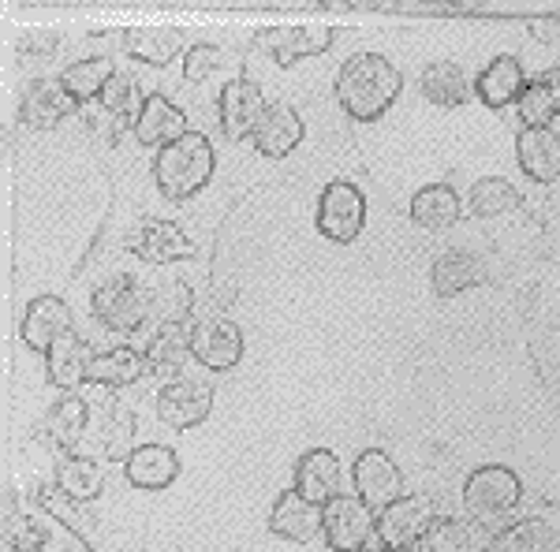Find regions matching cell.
Here are the masks:
<instances>
[{
    "label": "cell",
    "instance_id": "obj_1",
    "mask_svg": "<svg viewBox=\"0 0 560 552\" xmlns=\"http://www.w3.org/2000/svg\"><path fill=\"white\" fill-rule=\"evenodd\" d=\"M337 105L345 108L351 120L374 124L393 108V102L404 90V75L396 71L382 52H355L337 71Z\"/></svg>",
    "mask_w": 560,
    "mask_h": 552
},
{
    "label": "cell",
    "instance_id": "obj_2",
    "mask_svg": "<svg viewBox=\"0 0 560 552\" xmlns=\"http://www.w3.org/2000/svg\"><path fill=\"white\" fill-rule=\"evenodd\" d=\"M217 153L213 142L202 131H187L184 139L168 142L165 150H158L153 157V184L173 202H187V198L202 195V187L213 179Z\"/></svg>",
    "mask_w": 560,
    "mask_h": 552
},
{
    "label": "cell",
    "instance_id": "obj_3",
    "mask_svg": "<svg viewBox=\"0 0 560 552\" xmlns=\"http://www.w3.org/2000/svg\"><path fill=\"white\" fill-rule=\"evenodd\" d=\"M523 501V482L512 467L501 463H486L467 474L464 482V508L475 515L490 533H501L504 527H512V512Z\"/></svg>",
    "mask_w": 560,
    "mask_h": 552
},
{
    "label": "cell",
    "instance_id": "obj_4",
    "mask_svg": "<svg viewBox=\"0 0 560 552\" xmlns=\"http://www.w3.org/2000/svg\"><path fill=\"white\" fill-rule=\"evenodd\" d=\"M90 310H94V318L102 321L108 332L135 337V332H142L150 321V292L128 273L108 277L94 287V295H90Z\"/></svg>",
    "mask_w": 560,
    "mask_h": 552
},
{
    "label": "cell",
    "instance_id": "obj_5",
    "mask_svg": "<svg viewBox=\"0 0 560 552\" xmlns=\"http://www.w3.org/2000/svg\"><path fill=\"white\" fill-rule=\"evenodd\" d=\"M322 538L332 552H363L377 538V512H370L355 493H337L322 504Z\"/></svg>",
    "mask_w": 560,
    "mask_h": 552
},
{
    "label": "cell",
    "instance_id": "obj_6",
    "mask_svg": "<svg viewBox=\"0 0 560 552\" xmlns=\"http://www.w3.org/2000/svg\"><path fill=\"white\" fill-rule=\"evenodd\" d=\"M318 232L329 243H355L359 232L366 224V198L355 184L348 179H332V184L322 187L318 198Z\"/></svg>",
    "mask_w": 560,
    "mask_h": 552
},
{
    "label": "cell",
    "instance_id": "obj_7",
    "mask_svg": "<svg viewBox=\"0 0 560 552\" xmlns=\"http://www.w3.org/2000/svg\"><path fill=\"white\" fill-rule=\"evenodd\" d=\"M266 94L255 79H229L217 94V116H221V131L229 134V142L255 139L261 116H266Z\"/></svg>",
    "mask_w": 560,
    "mask_h": 552
},
{
    "label": "cell",
    "instance_id": "obj_8",
    "mask_svg": "<svg viewBox=\"0 0 560 552\" xmlns=\"http://www.w3.org/2000/svg\"><path fill=\"white\" fill-rule=\"evenodd\" d=\"M191 355L198 366L213 369H232L243 359V332L232 318H221V314H202L191 325Z\"/></svg>",
    "mask_w": 560,
    "mask_h": 552
},
{
    "label": "cell",
    "instance_id": "obj_9",
    "mask_svg": "<svg viewBox=\"0 0 560 552\" xmlns=\"http://www.w3.org/2000/svg\"><path fill=\"white\" fill-rule=\"evenodd\" d=\"M351 478H355V496L377 515H382L388 504H396L404 496L400 467H396L393 459H388V451H382V448L359 451L355 467H351Z\"/></svg>",
    "mask_w": 560,
    "mask_h": 552
},
{
    "label": "cell",
    "instance_id": "obj_10",
    "mask_svg": "<svg viewBox=\"0 0 560 552\" xmlns=\"http://www.w3.org/2000/svg\"><path fill=\"white\" fill-rule=\"evenodd\" d=\"M213 411V385L202 377H176L158 392V414L173 430H195Z\"/></svg>",
    "mask_w": 560,
    "mask_h": 552
},
{
    "label": "cell",
    "instance_id": "obj_11",
    "mask_svg": "<svg viewBox=\"0 0 560 552\" xmlns=\"http://www.w3.org/2000/svg\"><path fill=\"white\" fill-rule=\"evenodd\" d=\"M337 31L325 23H292V26H269L261 31V49L277 60L280 68H292L306 57H322L332 49Z\"/></svg>",
    "mask_w": 560,
    "mask_h": 552
},
{
    "label": "cell",
    "instance_id": "obj_12",
    "mask_svg": "<svg viewBox=\"0 0 560 552\" xmlns=\"http://www.w3.org/2000/svg\"><path fill=\"white\" fill-rule=\"evenodd\" d=\"M128 250L135 258L150 261V266H173L195 255V243L187 239V232L173 221H161V216H147L139 221L128 235Z\"/></svg>",
    "mask_w": 560,
    "mask_h": 552
},
{
    "label": "cell",
    "instance_id": "obj_13",
    "mask_svg": "<svg viewBox=\"0 0 560 552\" xmlns=\"http://www.w3.org/2000/svg\"><path fill=\"white\" fill-rule=\"evenodd\" d=\"M90 419H94V411H90V400L83 392H65L57 403L49 407V414L42 419V441L49 448L65 451V456H79L83 451V437L90 430Z\"/></svg>",
    "mask_w": 560,
    "mask_h": 552
},
{
    "label": "cell",
    "instance_id": "obj_14",
    "mask_svg": "<svg viewBox=\"0 0 560 552\" xmlns=\"http://www.w3.org/2000/svg\"><path fill=\"white\" fill-rule=\"evenodd\" d=\"M4 538H12L15 545L26 552H94L86 541V533L71 530L68 522L52 519V515H45V512L20 515L15 530L4 533Z\"/></svg>",
    "mask_w": 560,
    "mask_h": 552
},
{
    "label": "cell",
    "instance_id": "obj_15",
    "mask_svg": "<svg viewBox=\"0 0 560 552\" xmlns=\"http://www.w3.org/2000/svg\"><path fill=\"white\" fill-rule=\"evenodd\" d=\"M438 519L433 515V501L430 496H408L404 493L396 504L377 515V541L388 549H404L411 541H419L422 533L430 530V522Z\"/></svg>",
    "mask_w": 560,
    "mask_h": 552
},
{
    "label": "cell",
    "instance_id": "obj_16",
    "mask_svg": "<svg viewBox=\"0 0 560 552\" xmlns=\"http://www.w3.org/2000/svg\"><path fill=\"white\" fill-rule=\"evenodd\" d=\"M71 332V306L60 295H38L26 303L20 321V340L31 351H49L60 337Z\"/></svg>",
    "mask_w": 560,
    "mask_h": 552
},
{
    "label": "cell",
    "instance_id": "obj_17",
    "mask_svg": "<svg viewBox=\"0 0 560 552\" xmlns=\"http://www.w3.org/2000/svg\"><path fill=\"white\" fill-rule=\"evenodd\" d=\"M75 108H79V102L68 94V86L60 83V79H34V83L23 90L20 116H23L26 128L52 131L57 124H65Z\"/></svg>",
    "mask_w": 560,
    "mask_h": 552
},
{
    "label": "cell",
    "instance_id": "obj_18",
    "mask_svg": "<svg viewBox=\"0 0 560 552\" xmlns=\"http://www.w3.org/2000/svg\"><path fill=\"white\" fill-rule=\"evenodd\" d=\"M90 362H94V351L86 348V340L79 337L75 329H71L68 337H60L45 351L49 385H57L60 392H83V385L90 381Z\"/></svg>",
    "mask_w": 560,
    "mask_h": 552
},
{
    "label": "cell",
    "instance_id": "obj_19",
    "mask_svg": "<svg viewBox=\"0 0 560 552\" xmlns=\"http://www.w3.org/2000/svg\"><path fill=\"white\" fill-rule=\"evenodd\" d=\"M269 530L284 541H295V545H306L322 533V508L311 504L306 496H300L295 489L280 493L269 508Z\"/></svg>",
    "mask_w": 560,
    "mask_h": 552
},
{
    "label": "cell",
    "instance_id": "obj_20",
    "mask_svg": "<svg viewBox=\"0 0 560 552\" xmlns=\"http://www.w3.org/2000/svg\"><path fill=\"white\" fill-rule=\"evenodd\" d=\"M340 478H345L340 459L329 448H311L295 463V493L322 508V504H329L340 493Z\"/></svg>",
    "mask_w": 560,
    "mask_h": 552
},
{
    "label": "cell",
    "instance_id": "obj_21",
    "mask_svg": "<svg viewBox=\"0 0 560 552\" xmlns=\"http://www.w3.org/2000/svg\"><path fill=\"white\" fill-rule=\"evenodd\" d=\"M124 474L142 493H161L179 478V456L168 445H139L124 459Z\"/></svg>",
    "mask_w": 560,
    "mask_h": 552
},
{
    "label": "cell",
    "instance_id": "obj_22",
    "mask_svg": "<svg viewBox=\"0 0 560 552\" xmlns=\"http://www.w3.org/2000/svg\"><path fill=\"white\" fill-rule=\"evenodd\" d=\"M303 134H306L303 116L295 113L292 105L277 102V105L266 108V116H261V124L255 131V150L261 153V157L280 161V157H288V153L300 146Z\"/></svg>",
    "mask_w": 560,
    "mask_h": 552
},
{
    "label": "cell",
    "instance_id": "obj_23",
    "mask_svg": "<svg viewBox=\"0 0 560 552\" xmlns=\"http://www.w3.org/2000/svg\"><path fill=\"white\" fill-rule=\"evenodd\" d=\"M530 79L523 75V64L516 57H493L490 64L482 68V75L475 79V94L478 102L486 108H504V105H516L520 94L527 90Z\"/></svg>",
    "mask_w": 560,
    "mask_h": 552
},
{
    "label": "cell",
    "instance_id": "obj_24",
    "mask_svg": "<svg viewBox=\"0 0 560 552\" xmlns=\"http://www.w3.org/2000/svg\"><path fill=\"white\" fill-rule=\"evenodd\" d=\"M184 134H187V113H184V108L168 102L165 94H150L147 105H142L139 124H135V139H139L142 146L165 150L168 142L184 139Z\"/></svg>",
    "mask_w": 560,
    "mask_h": 552
},
{
    "label": "cell",
    "instance_id": "obj_25",
    "mask_svg": "<svg viewBox=\"0 0 560 552\" xmlns=\"http://www.w3.org/2000/svg\"><path fill=\"white\" fill-rule=\"evenodd\" d=\"M516 157H520V168L527 172L535 184H557L560 179V134L553 128H546V131L523 128V134L516 139Z\"/></svg>",
    "mask_w": 560,
    "mask_h": 552
},
{
    "label": "cell",
    "instance_id": "obj_26",
    "mask_svg": "<svg viewBox=\"0 0 560 552\" xmlns=\"http://www.w3.org/2000/svg\"><path fill=\"white\" fill-rule=\"evenodd\" d=\"M120 42L124 52H131L135 60L153 68L173 64L179 52H187L184 34L173 31V26H128V31H120Z\"/></svg>",
    "mask_w": 560,
    "mask_h": 552
},
{
    "label": "cell",
    "instance_id": "obj_27",
    "mask_svg": "<svg viewBox=\"0 0 560 552\" xmlns=\"http://www.w3.org/2000/svg\"><path fill=\"white\" fill-rule=\"evenodd\" d=\"M142 359H147V369L153 377H173L187 366V359L191 355V329H184V325H161L158 332L147 340V348H142Z\"/></svg>",
    "mask_w": 560,
    "mask_h": 552
},
{
    "label": "cell",
    "instance_id": "obj_28",
    "mask_svg": "<svg viewBox=\"0 0 560 552\" xmlns=\"http://www.w3.org/2000/svg\"><path fill=\"white\" fill-rule=\"evenodd\" d=\"M486 280V266L471 250H445L430 269V284L438 298H456L467 287H478Z\"/></svg>",
    "mask_w": 560,
    "mask_h": 552
},
{
    "label": "cell",
    "instance_id": "obj_29",
    "mask_svg": "<svg viewBox=\"0 0 560 552\" xmlns=\"http://www.w3.org/2000/svg\"><path fill=\"white\" fill-rule=\"evenodd\" d=\"M147 369V359H142L139 348H108L97 351L94 362H90V385H102V388H128L139 381Z\"/></svg>",
    "mask_w": 560,
    "mask_h": 552
},
{
    "label": "cell",
    "instance_id": "obj_30",
    "mask_svg": "<svg viewBox=\"0 0 560 552\" xmlns=\"http://www.w3.org/2000/svg\"><path fill=\"white\" fill-rule=\"evenodd\" d=\"M459 213H464V205H459V195L448 184H427L411 198V221L419 224V228H430V232L453 228L459 221Z\"/></svg>",
    "mask_w": 560,
    "mask_h": 552
},
{
    "label": "cell",
    "instance_id": "obj_31",
    "mask_svg": "<svg viewBox=\"0 0 560 552\" xmlns=\"http://www.w3.org/2000/svg\"><path fill=\"white\" fill-rule=\"evenodd\" d=\"M419 90L430 105L441 108H459L471 94V83H467L464 68L453 64V60H433V64L422 68L419 75Z\"/></svg>",
    "mask_w": 560,
    "mask_h": 552
},
{
    "label": "cell",
    "instance_id": "obj_32",
    "mask_svg": "<svg viewBox=\"0 0 560 552\" xmlns=\"http://www.w3.org/2000/svg\"><path fill=\"white\" fill-rule=\"evenodd\" d=\"M52 485H60L79 504H90L105 493V467L94 456H65L52 470Z\"/></svg>",
    "mask_w": 560,
    "mask_h": 552
},
{
    "label": "cell",
    "instance_id": "obj_33",
    "mask_svg": "<svg viewBox=\"0 0 560 552\" xmlns=\"http://www.w3.org/2000/svg\"><path fill=\"white\" fill-rule=\"evenodd\" d=\"M116 68L108 57H86V60H75L65 75H60V83L68 86V94L75 97L79 105H86V102H102V94H105V86L113 83V75H116Z\"/></svg>",
    "mask_w": 560,
    "mask_h": 552
},
{
    "label": "cell",
    "instance_id": "obj_34",
    "mask_svg": "<svg viewBox=\"0 0 560 552\" xmlns=\"http://www.w3.org/2000/svg\"><path fill=\"white\" fill-rule=\"evenodd\" d=\"M497 552H557V527L538 515L516 519L493 538Z\"/></svg>",
    "mask_w": 560,
    "mask_h": 552
},
{
    "label": "cell",
    "instance_id": "obj_35",
    "mask_svg": "<svg viewBox=\"0 0 560 552\" xmlns=\"http://www.w3.org/2000/svg\"><path fill=\"white\" fill-rule=\"evenodd\" d=\"M142 105H147V97H142L139 79H135L131 71H116L113 83H108L102 94V113L116 124V128H128V124L135 128L142 116Z\"/></svg>",
    "mask_w": 560,
    "mask_h": 552
},
{
    "label": "cell",
    "instance_id": "obj_36",
    "mask_svg": "<svg viewBox=\"0 0 560 552\" xmlns=\"http://www.w3.org/2000/svg\"><path fill=\"white\" fill-rule=\"evenodd\" d=\"M520 202H523V195L501 176L478 179V184H471V195H467V205H471L475 216H504L516 210Z\"/></svg>",
    "mask_w": 560,
    "mask_h": 552
},
{
    "label": "cell",
    "instance_id": "obj_37",
    "mask_svg": "<svg viewBox=\"0 0 560 552\" xmlns=\"http://www.w3.org/2000/svg\"><path fill=\"white\" fill-rule=\"evenodd\" d=\"M195 310V292L184 280H168L150 292V321L158 325H184Z\"/></svg>",
    "mask_w": 560,
    "mask_h": 552
},
{
    "label": "cell",
    "instance_id": "obj_38",
    "mask_svg": "<svg viewBox=\"0 0 560 552\" xmlns=\"http://www.w3.org/2000/svg\"><path fill=\"white\" fill-rule=\"evenodd\" d=\"M38 512L52 515V519H60V522H68V527L79 530V533H90L97 527V519L86 512V504H79L75 496H68L60 485H42L38 489Z\"/></svg>",
    "mask_w": 560,
    "mask_h": 552
},
{
    "label": "cell",
    "instance_id": "obj_39",
    "mask_svg": "<svg viewBox=\"0 0 560 552\" xmlns=\"http://www.w3.org/2000/svg\"><path fill=\"white\" fill-rule=\"evenodd\" d=\"M520 120H523V128H535V131H546V128H553V124L560 120V113H557V105H553V97H549V90L541 79H530L527 90L520 94Z\"/></svg>",
    "mask_w": 560,
    "mask_h": 552
},
{
    "label": "cell",
    "instance_id": "obj_40",
    "mask_svg": "<svg viewBox=\"0 0 560 552\" xmlns=\"http://www.w3.org/2000/svg\"><path fill=\"white\" fill-rule=\"evenodd\" d=\"M224 68V49L221 45H191L184 52V79L187 83H206Z\"/></svg>",
    "mask_w": 560,
    "mask_h": 552
},
{
    "label": "cell",
    "instance_id": "obj_41",
    "mask_svg": "<svg viewBox=\"0 0 560 552\" xmlns=\"http://www.w3.org/2000/svg\"><path fill=\"white\" fill-rule=\"evenodd\" d=\"M60 34H23L20 38V57H57Z\"/></svg>",
    "mask_w": 560,
    "mask_h": 552
},
{
    "label": "cell",
    "instance_id": "obj_42",
    "mask_svg": "<svg viewBox=\"0 0 560 552\" xmlns=\"http://www.w3.org/2000/svg\"><path fill=\"white\" fill-rule=\"evenodd\" d=\"M527 31L541 45H560V15H538V20L527 23Z\"/></svg>",
    "mask_w": 560,
    "mask_h": 552
},
{
    "label": "cell",
    "instance_id": "obj_43",
    "mask_svg": "<svg viewBox=\"0 0 560 552\" xmlns=\"http://www.w3.org/2000/svg\"><path fill=\"white\" fill-rule=\"evenodd\" d=\"M538 79L546 83L549 97H553V105H557V113H560V68H549L546 75H538Z\"/></svg>",
    "mask_w": 560,
    "mask_h": 552
},
{
    "label": "cell",
    "instance_id": "obj_44",
    "mask_svg": "<svg viewBox=\"0 0 560 552\" xmlns=\"http://www.w3.org/2000/svg\"><path fill=\"white\" fill-rule=\"evenodd\" d=\"M363 552H396V549H388V545H382V541L374 538V541H370V545H366Z\"/></svg>",
    "mask_w": 560,
    "mask_h": 552
},
{
    "label": "cell",
    "instance_id": "obj_45",
    "mask_svg": "<svg viewBox=\"0 0 560 552\" xmlns=\"http://www.w3.org/2000/svg\"><path fill=\"white\" fill-rule=\"evenodd\" d=\"M4 552H26V549H20V545H15L12 538H4Z\"/></svg>",
    "mask_w": 560,
    "mask_h": 552
},
{
    "label": "cell",
    "instance_id": "obj_46",
    "mask_svg": "<svg viewBox=\"0 0 560 552\" xmlns=\"http://www.w3.org/2000/svg\"><path fill=\"white\" fill-rule=\"evenodd\" d=\"M478 552H497V549H493V545H490V549H478Z\"/></svg>",
    "mask_w": 560,
    "mask_h": 552
}]
</instances>
